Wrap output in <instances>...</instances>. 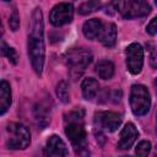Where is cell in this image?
Instances as JSON below:
<instances>
[{"label":"cell","mask_w":157,"mask_h":157,"mask_svg":"<svg viewBox=\"0 0 157 157\" xmlns=\"http://www.w3.org/2000/svg\"><path fill=\"white\" fill-rule=\"evenodd\" d=\"M28 55L34 71L40 75L44 65L45 48L43 37V16L40 9H36L31 17L29 36H28Z\"/></svg>","instance_id":"obj_1"},{"label":"cell","mask_w":157,"mask_h":157,"mask_svg":"<svg viewBox=\"0 0 157 157\" xmlns=\"http://www.w3.org/2000/svg\"><path fill=\"white\" fill-rule=\"evenodd\" d=\"M65 134L70 139L77 157H90L82 109L74 110L65 117Z\"/></svg>","instance_id":"obj_2"},{"label":"cell","mask_w":157,"mask_h":157,"mask_svg":"<svg viewBox=\"0 0 157 157\" xmlns=\"http://www.w3.org/2000/svg\"><path fill=\"white\" fill-rule=\"evenodd\" d=\"M64 61L74 78L80 77L92 61V54L83 48H74L65 53Z\"/></svg>","instance_id":"obj_3"},{"label":"cell","mask_w":157,"mask_h":157,"mask_svg":"<svg viewBox=\"0 0 157 157\" xmlns=\"http://www.w3.org/2000/svg\"><path fill=\"white\" fill-rule=\"evenodd\" d=\"M6 145L12 150H23L29 145L31 134L28 129L20 123H10L6 128Z\"/></svg>","instance_id":"obj_4"},{"label":"cell","mask_w":157,"mask_h":157,"mask_svg":"<svg viewBox=\"0 0 157 157\" xmlns=\"http://www.w3.org/2000/svg\"><path fill=\"white\" fill-rule=\"evenodd\" d=\"M151 98L147 88L142 85H134L130 92V107L135 115H145L150 110Z\"/></svg>","instance_id":"obj_5"},{"label":"cell","mask_w":157,"mask_h":157,"mask_svg":"<svg viewBox=\"0 0 157 157\" xmlns=\"http://www.w3.org/2000/svg\"><path fill=\"white\" fill-rule=\"evenodd\" d=\"M115 9L124 18H135L146 16L151 7L144 0H128V1H118L114 2Z\"/></svg>","instance_id":"obj_6"},{"label":"cell","mask_w":157,"mask_h":157,"mask_svg":"<svg viewBox=\"0 0 157 157\" xmlns=\"http://www.w3.org/2000/svg\"><path fill=\"white\" fill-rule=\"evenodd\" d=\"M94 123L98 130L113 132L121 124V115L115 112H98L94 117Z\"/></svg>","instance_id":"obj_7"},{"label":"cell","mask_w":157,"mask_h":157,"mask_svg":"<svg viewBox=\"0 0 157 157\" xmlns=\"http://www.w3.org/2000/svg\"><path fill=\"white\" fill-rule=\"evenodd\" d=\"M144 65V49L139 43H131L126 48V66L128 70L136 75Z\"/></svg>","instance_id":"obj_8"},{"label":"cell","mask_w":157,"mask_h":157,"mask_svg":"<svg viewBox=\"0 0 157 157\" xmlns=\"http://www.w3.org/2000/svg\"><path fill=\"white\" fill-rule=\"evenodd\" d=\"M72 16H74L72 4L61 2V4H58L53 7L50 16H49V20H50L52 25L59 27V26L70 23L72 21Z\"/></svg>","instance_id":"obj_9"},{"label":"cell","mask_w":157,"mask_h":157,"mask_svg":"<svg viewBox=\"0 0 157 157\" xmlns=\"http://www.w3.org/2000/svg\"><path fill=\"white\" fill-rule=\"evenodd\" d=\"M44 155L45 157H66L67 148L65 142L56 135L50 136L44 146Z\"/></svg>","instance_id":"obj_10"},{"label":"cell","mask_w":157,"mask_h":157,"mask_svg":"<svg viewBox=\"0 0 157 157\" xmlns=\"http://www.w3.org/2000/svg\"><path fill=\"white\" fill-rule=\"evenodd\" d=\"M139 136V132L135 128V125L132 123H128L121 132H120V139H119V142H118V147L120 150H128L132 146V144L136 141Z\"/></svg>","instance_id":"obj_11"},{"label":"cell","mask_w":157,"mask_h":157,"mask_svg":"<svg viewBox=\"0 0 157 157\" xmlns=\"http://www.w3.org/2000/svg\"><path fill=\"white\" fill-rule=\"evenodd\" d=\"M103 26H104V23L101 20H97V18H92V20L86 21L85 25H83V28H82L85 37L88 38V39L99 38L101 32L103 29Z\"/></svg>","instance_id":"obj_12"},{"label":"cell","mask_w":157,"mask_h":157,"mask_svg":"<svg viewBox=\"0 0 157 157\" xmlns=\"http://www.w3.org/2000/svg\"><path fill=\"white\" fill-rule=\"evenodd\" d=\"M104 47H113L115 44L117 39V27L114 23H105L103 26V29L101 32V36L98 38Z\"/></svg>","instance_id":"obj_13"},{"label":"cell","mask_w":157,"mask_h":157,"mask_svg":"<svg viewBox=\"0 0 157 157\" xmlns=\"http://www.w3.org/2000/svg\"><path fill=\"white\" fill-rule=\"evenodd\" d=\"M11 104V90L6 81H1L0 85V114H5Z\"/></svg>","instance_id":"obj_14"},{"label":"cell","mask_w":157,"mask_h":157,"mask_svg":"<svg viewBox=\"0 0 157 157\" xmlns=\"http://www.w3.org/2000/svg\"><path fill=\"white\" fill-rule=\"evenodd\" d=\"M81 88H82V94H83V98L85 99H93L96 97V94L98 93V90H99V85L98 82L94 80V78H85L82 85H81Z\"/></svg>","instance_id":"obj_15"},{"label":"cell","mask_w":157,"mask_h":157,"mask_svg":"<svg viewBox=\"0 0 157 157\" xmlns=\"http://www.w3.org/2000/svg\"><path fill=\"white\" fill-rule=\"evenodd\" d=\"M96 71L101 78L109 80L114 75V65L109 60H101L96 66Z\"/></svg>","instance_id":"obj_16"},{"label":"cell","mask_w":157,"mask_h":157,"mask_svg":"<svg viewBox=\"0 0 157 157\" xmlns=\"http://www.w3.org/2000/svg\"><path fill=\"white\" fill-rule=\"evenodd\" d=\"M48 107H45L44 104H42V103H39V104H37L36 107H34V118H36V121H37V124L42 128V129H44L47 125H48V123H49V112H48V109H47Z\"/></svg>","instance_id":"obj_17"},{"label":"cell","mask_w":157,"mask_h":157,"mask_svg":"<svg viewBox=\"0 0 157 157\" xmlns=\"http://www.w3.org/2000/svg\"><path fill=\"white\" fill-rule=\"evenodd\" d=\"M99 6H101V4L98 1H86L78 6V12L81 15H88V13L96 11Z\"/></svg>","instance_id":"obj_18"},{"label":"cell","mask_w":157,"mask_h":157,"mask_svg":"<svg viewBox=\"0 0 157 157\" xmlns=\"http://www.w3.org/2000/svg\"><path fill=\"white\" fill-rule=\"evenodd\" d=\"M56 94L60 98L61 102L66 103L69 102V86L65 81H61L56 87Z\"/></svg>","instance_id":"obj_19"},{"label":"cell","mask_w":157,"mask_h":157,"mask_svg":"<svg viewBox=\"0 0 157 157\" xmlns=\"http://www.w3.org/2000/svg\"><path fill=\"white\" fill-rule=\"evenodd\" d=\"M1 52H2V55L4 56H6L12 64H17V53H16V50L13 49V48H10V47H7L4 42L1 43Z\"/></svg>","instance_id":"obj_20"},{"label":"cell","mask_w":157,"mask_h":157,"mask_svg":"<svg viewBox=\"0 0 157 157\" xmlns=\"http://www.w3.org/2000/svg\"><path fill=\"white\" fill-rule=\"evenodd\" d=\"M151 151V144L150 141H141L136 148H135V153H136V157H147L148 153Z\"/></svg>","instance_id":"obj_21"},{"label":"cell","mask_w":157,"mask_h":157,"mask_svg":"<svg viewBox=\"0 0 157 157\" xmlns=\"http://www.w3.org/2000/svg\"><path fill=\"white\" fill-rule=\"evenodd\" d=\"M9 25H10V28L12 31H17L18 27H20V17H18V13L16 10H13V12L11 13L10 16V20H9Z\"/></svg>","instance_id":"obj_22"},{"label":"cell","mask_w":157,"mask_h":157,"mask_svg":"<svg viewBox=\"0 0 157 157\" xmlns=\"http://www.w3.org/2000/svg\"><path fill=\"white\" fill-rule=\"evenodd\" d=\"M146 31H147V33H150V34H152V36L157 34V16L148 23Z\"/></svg>","instance_id":"obj_23"},{"label":"cell","mask_w":157,"mask_h":157,"mask_svg":"<svg viewBox=\"0 0 157 157\" xmlns=\"http://www.w3.org/2000/svg\"><path fill=\"white\" fill-rule=\"evenodd\" d=\"M150 65L153 69H157V47H155L151 50V54H150Z\"/></svg>","instance_id":"obj_24"},{"label":"cell","mask_w":157,"mask_h":157,"mask_svg":"<svg viewBox=\"0 0 157 157\" xmlns=\"http://www.w3.org/2000/svg\"><path fill=\"white\" fill-rule=\"evenodd\" d=\"M153 157H157V146L155 148V152H153Z\"/></svg>","instance_id":"obj_25"},{"label":"cell","mask_w":157,"mask_h":157,"mask_svg":"<svg viewBox=\"0 0 157 157\" xmlns=\"http://www.w3.org/2000/svg\"><path fill=\"white\" fill-rule=\"evenodd\" d=\"M156 88H157V80H156Z\"/></svg>","instance_id":"obj_26"},{"label":"cell","mask_w":157,"mask_h":157,"mask_svg":"<svg viewBox=\"0 0 157 157\" xmlns=\"http://www.w3.org/2000/svg\"><path fill=\"white\" fill-rule=\"evenodd\" d=\"M123 157H130V156H123Z\"/></svg>","instance_id":"obj_27"},{"label":"cell","mask_w":157,"mask_h":157,"mask_svg":"<svg viewBox=\"0 0 157 157\" xmlns=\"http://www.w3.org/2000/svg\"><path fill=\"white\" fill-rule=\"evenodd\" d=\"M156 5H157V1H156Z\"/></svg>","instance_id":"obj_28"}]
</instances>
